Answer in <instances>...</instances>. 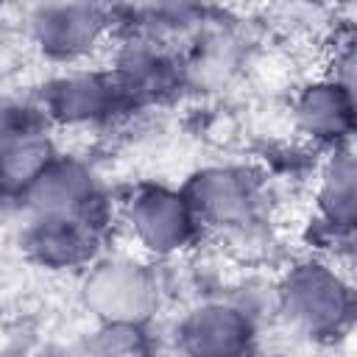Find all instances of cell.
<instances>
[{
    "label": "cell",
    "instance_id": "cell-1",
    "mask_svg": "<svg viewBox=\"0 0 357 357\" xmlns=\"http://www.w3.org/2000/svg\"><path fill=\"white\" fill-rule=\"evenodd\" d=\"M276 307L293 329L312 340H337L354 324L349 268L315 254L296 259L276 284Z\"/></svg>",
    "mask_w": 357,
    "mask_h": 357
},
{
    "label": "cell",
    "instance_id": "cell-2",
    "mask_svg": "<svg viewBox=\"0 0 357 357\" xmlns=\"http://www.w3.org/2000/svg\"><path fill=\"white\" fill-rule=\"evenodd\" d=\"M201 231L229 237L251 234L268 215L265 178L240 165H209L195 170L181 187Z\"/></svg>",
    "mask_w": 357,
    "mask_h": 357
},
{
    "label": "cell",
    "instance_id": "cell-3",
    "mask_svg": "<svg viewBox=\"0 0 357 357\" xmlns=\"http://www.w3.org/2000/svg\"><path fill=\"white\" fill-rule=\"evenodd\" d=\"M81 304L103 326L139 329L159 307V279L134 257L103 254L81 276Z\"/></svg>",
    "mask_w": 357,
    "mask_h": 357
},
{
    "label": "cell",
    "instance_id": "cell-4",
    "mask_svg": "<svg viewBox=\"0 0 357 357\" xmlns=\"http://www.w3.org/2000/svg\"><path fill=\"white\" fill-rule=\"evenodd\" d=\"M120 223L139 251L159 259L187 251L201 237V226L181 187L167 184L134 187L120 204Z\"/></svg>",
    "mask_w": 357,
    "mask_h": 357
},
{
    "label": "cell",
    "instance_id": "cell-5",
    "mask_svg": "<svg viewBox=\"0 0 357 357\" xmlns=\"http://www.w3.org/2000/svg\"><path fill=\"white\" fill-rule=\"evenodd\" d=\"M36 109L61 128H98L131 112V103L109 70L67 67L42 84Z\"/></svg>",
    "mask_w": 357,
    "mask_h": 357
},
{
    "label": "cell",
    "instance_id": "cell-6",
    "mask_svg": "<svg viewBox=\"0 0 357 357\" xmlns=\"http://www.w3.org/2000/svg\"><path fill=\"white\" fill-rule=\"evenodd\" d=\"M28 33L42 56L73 67L117 36V11L89 3H47L31 11Z\"/></svg>",
    "mask_w": 357,
    "mask_h": 357
},
{
    "label": "cell",
    "instance_id": "cell-7",
    "mask_svg": "<svg viewBox=\"0 0 357 357\" xmlns=\"http://www.w3.org/2000/svg\"><path fill=\"white\" fill-rule=\"evenodd\" d=\"M109 215H39L22 231L31 262L47 271H86L103 257Z\"/></svg>",
    "mask_w": 357,
    "mask_h": 357
},
{
    "label": "cell",
    "instance_id": "cell-8",
    "mask_svg": "<svg viewBox=\"0 0 357 357\" xmlns=\"http://www.w3.org/2000/svg\"><path fill=\"white\" fill-rule=\"evenodd\" d=\"M357 220V162L354 148L343 145L326 151L315 181V229L324 240V257L346 262L354 248Z\"/></svg>",
    "mask_w": 357,
    "mask_h": 357
},
{
    "label": "cell",
    "instance_id": "cell-9",
    "mask_svg": "<svg viewBox=\"0 0 357 357\" xmlns=\"http://www.w3.org/2000/svg\"><path fill=\"white\" fill-rule=\"evenodd\" d=\"M117 50L109 73L120 84L131 109L153 103L178 89L184 64L173 42L153 39L145 33H117Z\"/></svg>",
    "mask_w": 357,
    "mask_h": 357
},
{
    "label": "cell",
    "instance_id": "cell-10",
    "mask_svg": "<svg viewBox=\"0 0 357 357\" xmlns=\"http://www.w3.org/2000/svg\"><path fill=\"white\" fill-rule=\"evenodd\" d=\"M31 218L39 215H109L106 195L92 167L75 156L56 153L47 167L17 198Z\"/></svg>",
    "mask_w": 357,
    "mask_h": 357
},
{
    "label": "cell",
    "instance_id": "cell-11",
    "mask_svg": "<svg viewBox=\"0 0 357 357\" xmlns=\"http://www.w3.org/2000/svg\"><path fill=\"white\" fill-rule=\"evenodd\" d=\"M181 357H254L257 324L231 301H204L176 326Z\"/></svg>",
    "mask_w": 357,
    "mask_h": 357
},
{
    "label": "cell",
    "instance_id": "cell-12",
    "mask_svg": "<svg viewBox=\"0 0 357 357\" xmlns=\"http://www.w3.org/2000/svg\"><path fill=\"white\" fill-rule=\"evenodd\" d=\"M290 120L293 128L318 148L335 151L351 145L354 120H357L354 86L332 75L307 81L290 98Z\"/></svg>",
    "mask_w": 357,
    "mask_h": 357
},
{
    "label": "cell",
    "instance_id": "cell-13",
    "mask_svg": "<svg viewBox=\"0 0 357 357\" xmlns=\"http://www.w3.org/2000/svg\"><path fill=\"white\" fill-rule=\"evenodd\" d=\"M56 145L45 131H36L6 151H0V181L8 190L11 201L22 195V190L47 167V162L56 156Z\"/></svg>",
    "mask_w": 357,
    "mask_h": 357
},
{
    "label": "cell",
    "instance_id": "cell-14",
    "mask_svg": "<svg viewBox=\"0 0 357 357\" xmlns=\"http://www.w3.org/2000/svg\"><path fill=\"white\" fill-rule=\"evenodd\" d=\"M45 117L36 109V103H25L8 95H0V151H6L8 145L45 131Z\"/></svg>",
    "mask_w": 357,
    "mask_h": 357
},
{
    "label": "cell",
    "instance_id": "cell-15",
    "mask_svg": "<svg viewBox=\"0 0 357 357\" xmlns=\"http://www.w3.org/2000/svg\"><path fill=\"white\" fill-rule=\"evenodd\" d=\"M8 201H11V195H8V190H6V187H3V181H0V212L6 209V204H8Z\"/></svg>",
    "mask_w": 357,
    "mask_h": 357
}]
</instances>
